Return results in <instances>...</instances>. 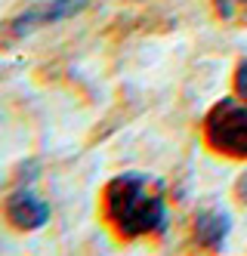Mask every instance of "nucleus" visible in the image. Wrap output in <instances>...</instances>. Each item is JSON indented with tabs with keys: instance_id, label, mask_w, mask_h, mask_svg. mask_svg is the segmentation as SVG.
I'll list each match as a JSON object with an SVG mask.
<instances>
[{
	"instance_id": "obj_1",
	"label": "nucleus",
	"mask_w": 247,
	"mask_h": 256,
	"mask_svg": "<svg viewBox=\"0 0 247 256\" xmlns=\"http://www.w3.org/2000/svg\"><path fill=\"white\" fill-rule=\"evenodd\" d=\"M99 219L118 244L161 241L170 228L167 186L142 170L111 176L99 192Z\"/></svg>"
},
{
	"instance_id": "obj_2",
	"label": "nucleus",
	"mask_w": 247,
	"mask_h": 256,
	"mask_svg": "<svg viewBox=\"0 0 247 256\" xmlns=\"http://www.w3.org/2000/svg\"><path fill=\"white\" fill-rule=\"evenodd\" d=\"M201 139L210 154L247 164V102L235 93L216 99L201 118Z\"/></svg>"
},
{
	"instance_id": "obj_3",
	"label": "nucleus",
	"mask_w": 247,
	"mask_h": 256,
	"mask_svg": "<svg viewBox=\"0 0 247 256\" xmlns=\"http://www.w3.org/2000/svg\"><path fill=\"white\" fill-rule=\"evenodd\" d=\"M93 0H44V4H34L22 12L10 16V19L0 22V52L16 46L19 40H25L28 34L50 28V25H59L68 22L74 16H81Z\"/></svg>"
},
{
	"instance_id": "obj_4",
	"label": "nucleus",
	"mask_w": 247,
	"mask_h": 256,
	"mask_svg": "<svg viewBox=\"0 0 247 256\" xmlns=\"http://www.w3.org/2000/svg\"><path fill=\"white\" fill-rule=\"evenodd\" d=\"M0 213H4L7 226L13 232H22V234H31V232H41L47 222H50V200H44L41 194H37L31 188V182H25V186H16L7 198L4 204H0Z\"/></svg>"
},
{
	"instance_id": "obj_5",
	"label": "nucleus",
	"mask_w": 247,
	"mask_h": 256,
	"mask_svg": "<svg viewBox=\"0 0 247 256\" xmlns=\"http://www.w3.org/2000/svg\"><path fill=\"white\" fill-rule=\"evenodd\" d=\"M232 234V213L219 204H207L192 219V244L201 253H222Z\"/></svg>"
},
{
	"instance_id": "obj_6",
	"label": "nucleus",
	"mask_w": 247,
	"mask_h": 256,
	"mask_svg": "<svg viewBox=\"0 0 247 256\" xmlns=\"http://www.w3.org/2000/svg\"><path fill=\"white\" fill-rule=\"evenodd\" d=\"M213 19L232 31L247 28V0H210Z\"/></svg>"
},
{
	"instance_id": "obj_7",
	"label": "nucleus",
	"mask_w": 247,
	"mask_h": 256,
	"mask_svg": "<svg viewBox=\"0 0 247 256\" xmlns=\"http://www.w3.org/2000/svg\"><path fill=\"white\" fill-rule=\"evenodd\" d=\"M232 93L247 102V56H241V59L235 62V71H232Z\"/></svg>"
},
{
	"instance_id": "obj_8",
	"label": "nucleus",
	"mask_w": 247,
	"mask_h": 256,
	"mask_svg": "<svg viewBox=\"0 0 247 256\" xmlns=\"http://www.w3.org/2000/svg\"><path fill=\"white\" fill-rule=\"evenodd\" d=\"M232 198L238 200L241 207H247V167L235 176V186H232Z\"/></svg>"
}]
</instances>
